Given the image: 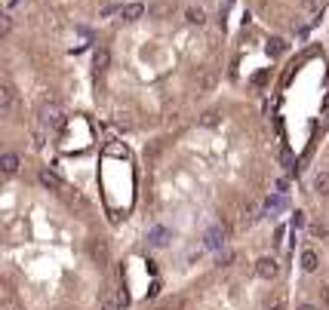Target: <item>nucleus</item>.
<instances>
[{"instance_id": "obj_1", "label": "nucleus", "mask_w": 329, "mask_h": 310, "mask_svg": "<svg viewBox=\"0 0 329 310\" xmlns=\"http://www.w3.org/2000/svg\"><path fill=\"white\" fill-rule=\"evenodd\" d=\"M40 123L50 126V129H62V126H65L62 108L55 105V101H43V105H40Z\"/></svg>"}, {"instance_id": "obj_2", "label": "nucleus", "mask_w": 329, "mask_h": 310, "mask_svg": "<svg viewBox=\"0 0 329 310\" xmlns=\"http://www.w3.org/2000/svg\"><path fill=\"white\" fill-rule=\"evenodd\" d=\"M225 243H228V234H225V227L222 224H212L206 234H203V246H206L209 252H222Z\"/></svg>"}, {"instance_id": "obj_3", "label": "nucleus", "mask_w": 329, "mask_h": 310, "mask_svg": "<svg viewBox=\"0 0 329 310\" xmlns=\"http://www.w3.org/2000/svg\"><path fill=\"white\" fill-rule=\"evenodd\" d=\"M255 273H258L262 280H274L277 273H280V264H277V258H271V255L258 258V261H255Z\"/></svg>"}, {"instance_id": "obj_4", "label": "nucleus", "mask_w": 329, "mask_h": 310, "mask_svg": "<svg viewBox=\"0 0 329 310\" xmlns=\"http://www.w3.org/2000/svg\"><path fill=\"white\" fill-rule=\"evenodd\" d=\"M89 255H93V261L99 264V267H105L108 258H111L108 243H105V239H93V243H89Z\"/></svg>"}, {"instance_id": "obj_5", "label": "nucleus", "mask_w": 329, "mask_h": 310, "mask_svg": "<svg viewBox=\"0 0 329 310\" xmlns=\"http://www.w3.org/2000/svg\"><path fill=\"white\" fill-rule=\"evenodd\" d=\"M169 239H173V231H169V227H163V224L151 227V234H148V243H151V246L163 249V246H169Z\"/></svg>"}, {"instance_id": "obj_6", "label": "nucleus", "mask_w": 329, "mask_h": 310, "mask_svg": "<svg viewBox=\"0 0 329 310\" xmlns=\"http://www.w3.org/2000/svg\"><path fill=\"white\" fill-rule=\"evenodd\" d=\"M215 83H219V77H215L212 68H203L197 74V93H209V89H215Z\"/></svg>"}, {"instance_id": "obj_7", "label": "nucleus", "mask_w": 329, "mask_h": 310, "mask_svg": "<svg viewBox=\"0 0 329 310\" xmlns=\"http://www.w3.org/2000/svg\"><path fill=\"white\" fill-rule=\"evenodd\" d=\"M16 105V89L9 83H0V114H9Z\"/></svg>"}, {"instance_id": "obj_8", "label": "nucleus", "mask_w": 329, "mask_h": 310, "mask_svg": "<svg viewBox=\"0 0 329 310\" xmlns=\"http://www.w3.org/2000/svg\"><path fill=\"white\" fill-rule=\"evenodd\" d=\"M145 13H148V6H145V3H139V0H132V3H127V6H123V19H127V22H139Z\"/></svg>"}, {"instance_id": "obj_9", "label": "nucleus", "mask_w": 329, "mask_h": 310, "mask_svg": "<svg viewBox=\"0 0 329 310\" xmlns=\"http://www.w3.org/2000/svg\"><path fill=\"white\" fill-rule=\"evenodd\" d=\"M148 16H151V19H166V16H173V3H169V0L148 3Z\"/></svg>"}, {"instance_id": "obj_10", "label": "nucleus", "mask_w": 329, "mask_h": 310, "mask_svg": "<svg viewBox=\"0 0 329 310\" xmlns=\"http://www.w3.org/2000/svg\"><path fill=\"white\" fill-rule=\"evenodd\" d=\"M108 65H111V52H108L105 47H101V49H96V52H93V68L101 74V71H108Z\"/></svg>"}, {"instance_id": "obj_11", "label": "nucleus", "mask_w": 329, "mask_h": 310, "mask_svg": "<svg viewBox=\"0 0 329 310\" xmlns=\"http://www.w3.org/2000/svg\"><path fill=\"white\" fill-rule=\"evenodd\" d=\"M40 185L50 188V191H65V181H62L59 175H52V172H47V169L40 172Z\"/></svg>"}, {"instance_id": "obj_12", "label": "nucleus", "mask_w": 329, "mask_h": 310, "mask_svg": "<svg viewBox=\"0 0 329 310\" xmlns=\"http://www.w3.org/2000/svg\"><path fill=\"white\" fill-rule=\"evenodd\" d=\"M185 22H188V25H206V13H203V9L200 6H188L185 9Z\"/></svg>"}, {"instance_id": "obj_13", "label": "nucleus", "mask_w": 329, "mask_h": 310, "mask_svg": "<svg viewBox=\"0 0 329 310\" xmlns=\"http://www.w3.org/2000/svg\"><path fill=\"white\" fill-rule=\"evenodd\" d=\"M197 123H200V126H206V129H215V126L222 123V114H219V111H203Z\"/></svg>"}, {"instance_id": "obj_14", "label": "nucleus", "mask_w": 329, "mask_h": 310, "mask_svg": "<svg viewBox=\"0 0 329 310\" xmlns=\"http://www.w3.org/2000/svg\"><path fill=\"white\" fill-rule=\"evenodd\" d=\"M123 301H120V295L117 292H105L101 295V310H120Z\"/></svg>"}, {"instance_id": "obj_15", "label": "nucleus", "mask_w": 329, "mask_h": 310, "mask_svg": "<svg viewBox=\"0 0 329 310\" xmlns=\"http://www.w3.org/2000/svg\"><path fill=\"white\" fill-rule=\"evenodd\" d=\"M0 169H3L6 175L19 172V157H16V154H3V157H0Z\"/></svg>"}, {"instance_id": "obj_16", "label": "nucleus", "mask_w": 329, "mask_h": 310, "mask_svg": "<svg viewBox=\"0 0 329 310\" xmlns=\"http://www.w3.org/2000/svg\"><path fill=\"white\" fill-rule=\"evenodd\" d=\"M314 191L320 193V197H329V172H317V178H314Z\"/></svg>"}, {"instance_id": "obj_17", "label": "nucleus", "mask_w": 329, "mask_h": 310, "mask_svg": "<svg viewBox=\"0 0 329 310\" xmlns=\"http://www.w3.org/2000/svg\"><path fill=\"white\" fill-rule=\"evenodd\" d=\"M258 218H262V212H258L255 206H246V209H243V215H240V224H243V227H253V224L258 221Z\"/></svg>"}, {"instance_id": "obj_18", "label": "nucleus", "mask_w": 329, "mask_h": 310, "mask_svg": "<svg viewBox=\"0 0 329 310\" xmlns=\"http://www.w3.org/2000/svg\"><path fill=\"white\" fill-rule=\"evenodd\" d=\"M302 267L308 270V273L317 270V252H314V249H304V252H302Z\"/></svg>"}, {"instance_id": "obj_19", "label": "nucleus", "mask_w": 329, "mask_h": 310, "mask_svg": "<svg viewBox=\"0 0 329 310\" xmlns=\"http://www.w3.org/2000/svg\"><path fill=\"white\" fill-rule=\"evenodd\" d=\"M286 52V40L283 37H271L268 40V55H283Z\"/></svg>"}, {"instance_id": "obj_20", "label": "nucleus", "mask_w": 329, "mask_h": 310, "mask_svg": "<svg viewBox=\"0 0 329 310\" xmlns=\"http://www.w3.org/2000/svg\"><path fill=\"white\" fill-rule=\"evenodd\" d=\"M308 234H311L314 239H326V237H329V227H326L323 221H314V224H308Z\"/></svg>"}, {"instance_id": "obj_21", "label": "nucleus", "mask_w": 329, "mask_h": 310, "mask_svg": "<svg viewBox=\"0 0 329 310\" xmlns=\"http://www.w3.org/2000/svg\"><path fill=\"white\" fill-rule=\"evenodd\" d=\"M283 206H286V200H283V193H277V197H268L265 200V212H280Z\"/></svg>"}, {"instance_id": "obj_22", "label": "nucleus", "mask_w": 329, "mask_h": 310, "mask_svg": "<svg viewBox=\"0 0 329 310\" xmlns=\"http://www.w3.org/2000/svg\"><path fill=\"white\" fill-rule=\"evenodd\" d=\"M181 304H185L181 298H169V301H163V304L157 307V310H181Z\"/></svg>"}, {"instance_id": "obj_23", "label": "nucleus", "mask_w": 329, "mask_h": 310, "mask_svg": "<svg viewBox=\"0 0 329 310\" xmlns=\"http://www.w3.org/2000/svg\"><path fill=\"white\" fill-rule=\"evenodd\" d=\"M231 261H234V252H231V249H222V252H219V264H222V267H228Z\"/></svg>"}, {"instance_id": "obj_24", "label": "nucleus", "mask_w": 329, "mask_h": 310, "mask_svg": "<svg viewBox=\"0 0 329 310\" xmlns=\"http://www.w3.org/2000/svg\"><path fill=\"white\" fill-rule=\"evenodd\" d=\"M326 0H304V9H311V13H320Z\"/></svg>"}, {"instance_id": "obj_25", "label": "nucleus", "mask_w": 329, "mask_h": 310, "mask_svg": "<svg viewBox=\"0 0 329 310\" xmlns=\"http://www.w3.org/2000/svg\"><path fill=\"white\" fill-rule=\"evenodd\" d=\"M108 154L111 157H127V147L123 144H108Z\"/></svg>"}, {"instance_id": "obj_26", "label": "nucleus", "mask_w": 329, "mask_h": 310, "mask_svg": "<svg viewBox=\"0 0 329 310\" xmlns=\"http://www.w3.org/2000/svg\"><path fill=\"white\" fill-rule=\"evenodd\" d=\"M114 13H123V6H114V3H105V6H101V16H114Z\"/></svg>"}, {"instance_id": "obj_27", "label": "nucleus", "mask_w": 329, "mask_h": 310, "mask_svg": "<svg viewBox=\"0 0 329 310\" xmlns=\"http://www.w3.org/2000/svg\"><path fill=\"white\" fill-rule=\"evenodd\" d=\"M9 31H13V19H9V16H3V25H0V34H3V37H6Z\"/></svg>"}, {"instance_id": "obj_28", "label": "nucleus", "mask_w": 329, "mask_h": 310, "mask_svg": "<svg viewBox=\"0 0 329 310\" xmlns=\"http://www.w3.org/2000/svg\"><path fill=\"white\" fill-rule=\"evenodd\" d=\"M274 188H277V193H286V188H289V181H286V178H277V181H274Z\"/></svg>"}, {"instance_id": "obj_29", "label": "nucleus", "mask_w": 329, "mask_h": 310, "mask_svg": "<svg viewBox=\"0 0 329 310\" xmlns=\"http://www.w3.org/2000/svg\"><path fill=\"white\" fill-rule=\"evenodd\" d=\"M304 224V212H296L292 215V227H302Z\"/></svg>"}, {"instance_id": "obj_30", "label": "nucleus", "mask_w": 329, "mask_h": 310, "mask_svg": "<svg viewBox=\"0 0 329 310\" xmlns=\"http://www.w3.org/2000/svg\"><path fill=\"white\" fill-rule=\"evenodd\" d=\"M323 114L329 117V93H326V98H323Z\"/></svg>"}, {"instance_id": "obj_31", "label": "nucleus", "mask_w": 329, "mask_h": 310, "mask_svg": "<svg viewBox=\"0 0 329 310\" xmlns=\"http://www.w3.org/2000/svg\"><path fill=\"white\" fill-rule=\"evenodd\" d=\"M299 310H317V307H314V304H302Z\"/></svg>"}, {"instance_id": "obj_32", "label": "nucleus", "mask_w": 329, "mask_h": 310, "mask_svg": "<svg viewBox=\"0 0 329 310\" xmlns=\"http://www.w3.org/2000/svg\"><path fill=\"white\" fill-rule=\"evenodd\" d=\"M271 310H286V307H283V304H274V307H271Z\"/></svg>"}, {"instance_id": "obj_33", "label": "nucleus", "mask_w": 329, "mask_h": 310, "mask_svg": "<svg viewBox=\"0 0 329 310\" xmlns=\"http://www.w3.org/2000/svg\"><path fill=\"white\" fill-rule=\"evenodd\" d=\"M13 3H19V0H9V6H13Z\"/></svg>"}]
</instances>
